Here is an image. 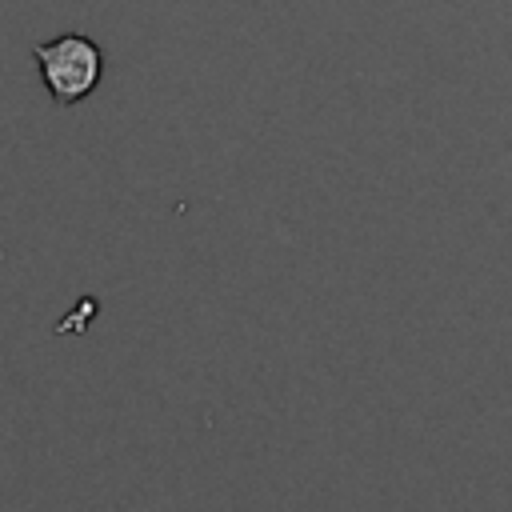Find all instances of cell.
<instances>
[{
  "instance_id": "cell-1",
  "label": "cell",
  "mask_w": 512,
  "mask_h": 512,
  "mask_svg": "<svg viewBox=\"0 0 512 512\" xmlns=\"http://www.w3.org/2000/svg\"><path fill=\"white\" fill-rule=\"evenodd\" d=\"M32 60L40 68V80H44L48 96L60 108H72V104L88 100L96 92L100 76H104V52L84 32H60V36L36 44Z\"/></svg>"
}]
</instances>
